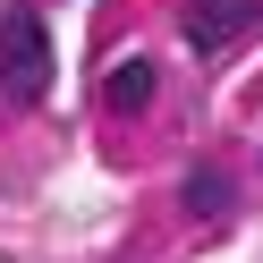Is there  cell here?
<instances>
[{
  "mask_svg": "<svg viewBox=\"0 0 263 263\" xmlns=\"http://www.w3.org/2000/svg\"><path fill=\"white\" fill-rule=\"evenodd\" d=\"M178 204H187L195 221H229V212H238V195H229V178H221V170H187Z\"/></svg>",
  "mask_w": 263,
  "mask_h": 263,
  "instance_id": "3957f363",
  "label": "cell"
},
{
  "mask_svg": "<svg viewBox=\"0 0 263 263\" xmlns=\"http://www.w3.org/2000/svg\"><path fill=\"white\" fill-rule=\"evenodd\" d=\"M0 93H9V102H43V93H51V34H43L26 9L0 17Z\"/></svg>",
  "mask_w": 263,
  "mask_h": 263,
  "instance_id": "6da1fadb",
  "label": "cell"
},
{
  "mask_svg": "<svg viewBox=\"0 0 263 263\" xmlns=\"http://www.w3.org/2000/svg\"><path fill=\"white\" fill-rule=\"evenodd\" d=\"M246 26H263V0H187V17H178V34H187V51H221V43H238Z\"/></svg>",
  "mask_w": 263,
  "mask_h": 263,
  "instance_id": "7a4b0ae2",
  "label": "cell"
},
{
  "mask_svg": "<svg viewBox=\"0 0 263 263\" xmlns=\"http://www.w3.org/2000/svg\"><path fill=\"white\" fill-rule=\"evenodd\" d=\"M102 93H110V110H144V102L161 93V68H153V60H119Z\"/></svg>",
  "mask_w": 263,
  "mask_h": 263,
  "instance_id": "277c9868",
  "label": "cell"
}]
</instances>
